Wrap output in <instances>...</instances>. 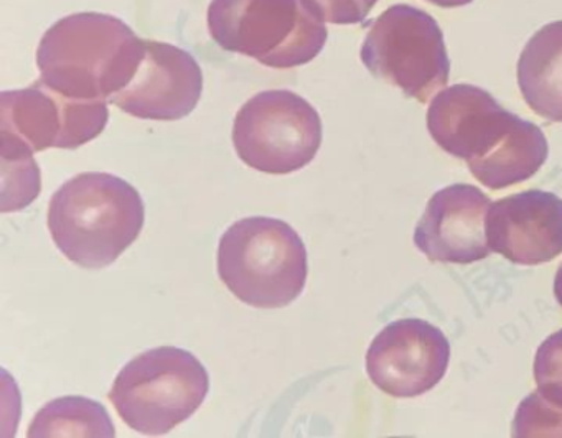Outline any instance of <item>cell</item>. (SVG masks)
<instances>
[{"mask_svg":"<svg viewBox=\"0 0 562 438\" xmlns=\"http://www.w3.org/2000/svg\"><path fill=\"white\" fill-rule=\"evenodd\" d=\"M427 128L442 150L465 160L473 177L492 190L529 180L548 158L541 128L506 111L479 86L440 91L427 111Z\"/></svg>","mask_w":562,"mask_h":438,"instance_id":"obj_1","label":"cell"},{"mask_svg":"<svg viewBox=\"0 0 562 438\" xmlns=\"http://www.w3.org/2000/svg\"><path fill=\"white\" fill-rule=\"evenodd\" d=\"M144 40L106 13H74L47 30L37 52L41 79L80 101H106L133 79Z\"/></svg>","mask_w":562,"mask_h":438,"instance_id":"obj_2","label":"cell"},{"mask_svg":"<svg viewBox=\"0 0 562 438\" xmlns=\"http://www.w3.org/2000/svg\"><path fill=\"white\" fill-rule=\"evenodd\" d=\"M144 201L123 178L88 171L61 184L48 206L58 249L83 269L111 266L144 226Z\"/></svg>","mask_w":562,"mask_h":438,"instance_id":"obj_3","label":"cell"},{"mask_svg":"<svg viewBox=\"0 0 562 438\" xmlns=\"http://www.w3.org/2000/svg\"><path fill=\"white\" fill-rule=\"evenodd\" d=\"M218 273L229 292L246 305L284 308L307 282V250L285 221L245 217L220 239Z\"/></svg>","mask_w":562,"mask_h":438,"instance_id":"obj_4","label":"cell"},{"mask_svg":"<svg viewBox=\"0 0 562 438\" xmlns=\"http://www.w3.org/2000/svg\"><path fill=\"white\" fill-rule=\"evenodd\" d=\"M209 30L226 52L278 69L317 58L328 36L312 0H212Z\"/></svg>","mask_w":562,"mask_h":438,"instance_id":"obj_5","label":"cell"},{"mask_svg":"<svg viewBox=\"0 0 562 438\" xmlns=\"http://www.w3.org/2000/svg\"><path fill=\"white\" fill-rule=\"evenodd\" d=\"M209 389V372L192 352L164 346L124 366L110 401L134 430L166 435L199 411Z\"/></svg>","mask_w":562,"mask_h":438,"instance_id":"obj_6","label":"cell"},{"mask_svg":"<svg viewBox=\"0 0 562 438\" xmlns=\"http://www.w3.org/2000/svg\"><path fill=\"white\" fill-rule=\"evenodd\" d=\"M360 56L374 78L423 104L449 82L450 59L439 23L407 3L390 7L373 20Z\"/></svg>","mask_w":562,"mask_h":438,"instance_id":"obj_7","label":"cell"},{"mask_svg":"<svg viewBox=\"0 0 562 438\" xmlns=\"http://www.w3.org/2000/svg\"><path fill=\"white\" fill-rule=\"evenodd\" d=\"M233 144L248 167L268 175H289L307 167L322 145L318 112L288 89L262 91L235 117Z\"/></svg>","mask_w":562,"mask_h":438,"instance_id":"obj_8","label":"cell"},{"mask_svg":"<svg viewBox=\"0 0 562 438\" xmlns=\"http://www.w3.org/2000/svg\"><path fill=\"white\" fill-rule=\"evenodd\" d=\"M108 104L67 98L42 79L27 89L4 91L0 96V154L81 147L106 127Z\"/></svg>","mask_w":562,"mask_h":438,"instance_id":"obj_9","label":"cell"},{"mask_svg":"<svg viewBox=\"0 0 562 438\" xmlns=\"http://www.w3.org/2000/svg\"><path fill=\"white\" fill-rule=\"evenodd\" d=\"M450 361L442 329L424 319L404 318L384 326L367 352V372L380 391L409 398L436 388Z\"/></svg>","mask_w":562,"mask_h":438,"instance_id":"obj_10","label":"cell"},{"mask_svg":"<svg viewBox=\"0 0 562 438\" xmlns=\"http://www.w3.org/2000/svg\"><path fill=\"white\" fill-rule=\"evenodd\" d=\"M203 75L196 59L169 43L144 40L143 58L110 104L139 119L179 121L199 104Z\"/></svg>","mask_w":562,"mask_h":438,"instance_id":"obj_11","label":"cell"},{"mask_svg":"<svg viewBox=\"0 0 562 438\" xmlns=\"http://www.w3.org/2000/svg\"><path fill=\"white\" fill-rule=\"evenodd\" d=\"M492 201L472 184L437 191L414 231V243L434 262L472 263L488 257L486 216Z\"/></svg>","mask_w":562,"mask_h":438,"instance_id":"obj_12","label":"cell"},{"mask_svg":"<svg viewBox=\"0 0 562 438\" xmlns=\"http://www.w3.org/2000/svg\"><path fill=\"white\" fill-rule=\"evenodd\" d=\"M490 247L521 266L551 262L562 252V200L529 190L495 201L486 216Z\"/></svg>","mask_w":562,"mask_h":438,"instance_id":"obj_13","label":"cell"},{"mask_svg":"<svg viewBox=\"0 0 562 438\" xmlns=\"http://www.w3.org/2000/svg\"><path fill=\"white\" fill-rule=\"evenodd\" d=\"M518 86L526 104L552 122H562V20L539 29L518 59Z\"/></svg>","mask_w":562,"mask_h":438,"instance_id":"obj_14","label":"cell"},{"mask_svg":"<svg viewBox=\"0 0 562 438\" xmlns=\"http://www.w3.org/2000/svg\"><path fill=\"white\" fill-rule=\"evenodd\" d=\"M29 437H114V425L100 402L70 395L41 408Z\"/></svg>","mask_w":562,"mask_h":438,"instance_id":"obj_15","label":"cell"},{"mask_svg":"<svg viewBox=\"0 0 562 438\" xmlns=\"http://www.w3.org/2000/svg\"><path fill=\"white\" fill-rule=\"evenodd\" d=\"M2 161V211L29 206L41 191V170L34 155L0 154Z\"/></svg>","mask_w":562,"mask_h":438,"instance_id":"obj_16","label":"cell"},{"mask_svg":"<svg viewBox=\"0 0 562 438\" xmlns=\"http://www.w3.org/2000/svg\"><path fill=\"white\" fill-rule=\"evenodd\" d=\"M515 437H562V408L542 398L538 391L529 394L513 420Z\"/></svg>","mask_w":562,"mask_h":438,"instance_id":"obj_17","label":"cell"},{"mask_svg":"<svg viewBox=\"0 0 562 438\" xmlns=\"http://www.w3.org/2000/svg\"><path fill=\"white\" fill-rule=\"evenodd\" d=\"M538 394L562 408V329L546 338L535 358Z\"/></svg>","mask_w":562,"mask_h":438,"instance_id":"obj_18","label":"cell"},{"mask_svg":"<svg viewBox=\"0 0 562 438\" xmlns=\"http://www.w3.org/2000/svg\"><path fill=\"white\" fill-rule=\"evenodd\" d=\"M325 22L355 25L367 19L378 0H312Z\"/></svg>","mask_w":562,"mask_h":438,"instance_id":"obj_19","label":"cell"},{"mask_svg":"<svg viewBox=\"0 0 562 438\" xmlns=\"http://www.w3.org/2000/svg\"><path fill=\"white\" fill-rule=\"evenodd\" d=\"M427 2L434 3L437 7H443V9H453V7L467 5V3L473 2V0H427Z\"/></svg>","mask_w":562,"mask_h":438,"instance_id":"obj_20","label":"cell"},{"mask_svg":"<svg viewBox=\"0 0 562 438\" xmlns=\"http://www.w3.org/2000/svg\"><path fill=\"white\" fill-rule=\"evenodd\" d=\"M554 295L555 300H558L559 305L562 306V263L561 267H559L558 273H555Z\"/></svg>","mask_w":562,"mask_h":438,"instance_id":"obj_21","label":"cell"}]
</instances>
